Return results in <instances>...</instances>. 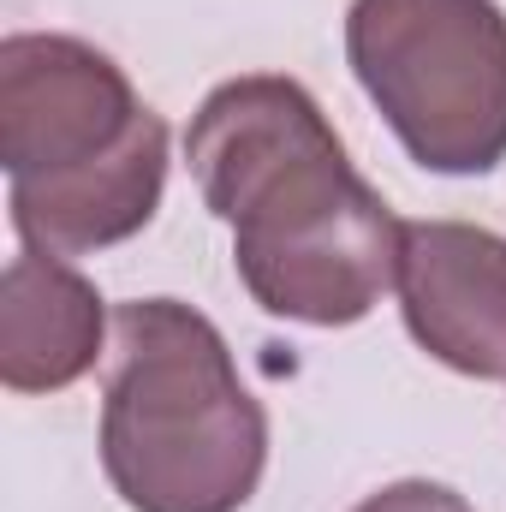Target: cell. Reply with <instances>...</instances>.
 Instances as JSON below:
<instances>
[{
  "instance_id": "6da1fadb",
  "label": "cell",
  "mask_w": 506,
  "mask_h": 512,
  "mask_svg": "<svg viewBox=\"0 0 506 512\" xmlns=\"http://www.w3.org/2000/svg\"><path fill=\"white\" fill-rule=\"evenodd\" d=\"M185 161L233 227L239 280L268 316L346 328L399 280L405 221L346 161L322 102L298 78L251 72L197 108Z\"/></svg>"
},
{
  "instance_id": "7a4b0ae2",
  "label": "cell",
  "mask_w": 506,
  "mask_h": 512,
  "mask_svg": "<svg viewBox=\"0 0 506 512\" xmlns=\"http://www.w3.org/2000/svg\"><path fill=\"white\" fill-rule=\"evenodd\" d=\"M268 465V417L221 328L179 298L114 310L102 471L131 512H239Z\"/></svg>"
},
{
  "instance_id": "3957f363",
  "label": "cell",
  "mask_w": 506,
  "mask_h": 512,
  "mask_svg": "<svg viewBox=\"0 0 506 512\" xmlns=\"http://www.w3.org/2000/svg\"><path fill=\"white\" fill-rule=\"evenodd\" d=\"M346 60L429 173L506 161V12L495 0H352Z\"/></svg>"
},
{
  "instance_id": "277c9868",
  "label": "cell",
  "mask_w": 506,
  "mask_h": 512,
  "mask_svg": "<svg viewBox=\"0 0 506 512\" xmlns=\"http://www.w3.org/2000/svg\"><path fill=\"white\" fill-rule=\"evenodd\" d=\"M149 120L131 78L90 42L18 30L0 42V161L12 179H66L126 149Z\"/></svg>"
},
{
  "instance_id": "5b68a950",
  "label": "cell",
  "mask_w": 506,
  "mask_h": 512,
  "mask_svg": "<svg viewBox=\"0 0 506 512\" xmlns=\"http://www.w3.org/2000/svg\"><path fill=\"white\" fill-rule=\"evenodd\" d=\"M399 310L411 340L459 376L506 382V239L471 221H405Z\"/></svg>"
},
{
  "instance_id": "8992f818",
  "label": "cell",
  "mask_w": 506,
  "mask_h": 512,
  "mask_svg": "<svg viewBox=\"0 0 506 512\" xmlns=\"http://www.w3.org/2000/svg\"><path fill=\"white\" fill-rule=\"evenodd\" d=\"M161 191H167V126L161 114H149L126 149H114L96 167H78L66 179H12V227L24 251H108L155 221Z\"/></svg>"
},
{
  "instance_id": "52a82bcc",
  "label": "cell",
  "mask_w": 506,
  "mask_h": 512,
  "mask_svg": "<svg viewBox=\"0 0 506 512\" xmlns=\"http://www.w3.org/2000/svg\"><path fill=\"white\" fill-rule=\"evenodd\" d=\"M108 334L102 292L48 251H18L0 274V382L60 393L96 370Z\"/></svg>"
},
{
  "instance_id": "ba28073f",
  "label": "cell",
  "mask_w": 506,
  "mask_h": 512,
  "mask_svg": "<svg viewBox=\"0 0 506 512\" xmlns=\"http://www.w3.org/2000/svg\"><path fill=\"white\" fill-rule=\"evenodd\" d=\"M352 512H471L465 495H453L447 483H423V477H405V483H387L381 495H370L364 507Z\"/></svg>"
}]
</instances>
